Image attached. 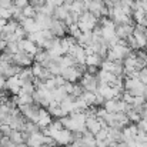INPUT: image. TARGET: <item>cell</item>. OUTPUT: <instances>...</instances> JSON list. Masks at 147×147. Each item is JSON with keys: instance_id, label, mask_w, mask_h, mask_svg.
Returning <instances> with one entry per match:
<instances>
[{"instance_id": "6da1fadb", "label": "cell", "mask_w": 147, "mask_h": 147, "mask_svg": "<svg viewBox=\"0 0 147 147\" xmlns=\"http://www.w3.org/2000/svg\"><path fill=\"white\" fill-rule=\"evenodd\" d=\"M60 120H61L63 127L67 129L71 133H84V131H87V129H86V121H87L86 113H73V114H69V116H66Z\"/></svg>"}, {"instance_id": "7a4b0ae2", "label": "cell", "mask_w": 147, "mask_h": 147, "mask_svg": "<svg viewBox=\"0 0 147 147\" xmlns=\"http://www.w3.org/2000/svg\"><path fill=\"white\" fill-rule=\"evenodd\" d=\"M124 92L130 93L131 96H144L146 93V84L136 76H126L124 79Z\"/></svg>"}, {"instance_id": "3957f363", "label": "cell", "mask_w": 147, "mask_h": 147, "mask_svg": "<svg viewBox=\"0 0 147 147\" xmlns=\"http://www.w3.org/2000/svg\"><path fill=\"white\" fill-rule=\"evenodd\" d=\"M98 23H100L98 17H96L94 14H92L90 11H84V13L80 14L79 27H80L82 33H92L98 26Z\"/></svg>"}, {"instance_id": "277c9868", "label": "cell", "mask_w": 147, "mask_h": 147, "mask_svg": "<svg viewBox=\"0 0 147 147\" xmlns=\"http://www.w3.org/2000/svg\"><path fill=\"white\" fill-rule=\"evenodd\" d=\"M86 73V67L84 66H79V64H74L71 67H67L61 71V76L63 79L67 82V83H76L77 80H82L83 74Z\"/></svg>"}, {"instance_id": "5b68a950", "label": "cell", "mask_w": 147, "mask_h": 147, "mask_svg": "<svg viewBox=\"0 0 147 147\" xmlns=\"http://www.w3.org/2000/svg\"><path fill=\"white\" fill-rule=\"evenodd\" d=\"M80 84L83 87L84 92H90V93H97V89L100 86V82L97 79V74H90V73H84Z\"/></svg>"}, {"instance_id": "8992f818", "label": "cell", "mask_w": 147, "mask_h": 147, "mask_svg": "<svg viewBox=\"0 0 147 147\" xmlns=\"http://www.w3.org/2000/svg\"><path fill=\"white\" fill-rule=\"evenodd\" d=\"M24 123H26V119H24V116L20 113L19 109L11 110V113H10L7 121H6V124H9V126L11 127V130H22V127L24 126Z\"/></svg>"}, {"instance_id": "52a82bcc", "label": "cell", "mask_w": 147, "mask_h": 147, "mask_svg": "<svg viewBox=\"0 0 147 147\" xmlns=\"http://www.w3.org/2000/svg\"><path fill=\"white\" fill-rule=\"evenodd\" d=\"M133 37L137 43L139 50L147 49V27L142 24H134V32H133Z\"/></svg>"}, {"instance_id": "ba28073f", "label": "cell", "mask_w": 147, "mask_h": 147, "mask_svg": "<svg viewBox=\"0 0 147 147\" xmlns=\"http://www.w3.org/2000/svg\"><path fill=\"white\" fill-rule=\"evenodd\" d=\"M34 61V57L24 53V51H17L13 57H11V63L22 67V69H26V67H30Z\"/></svg>"}, {"instance_id": "9c48e42d", "label": "cell", "mask_w": 147, "mask_h": 147, "mask_svg": "<svg viewBox=\"0 0 147 147\" xmlns=\"http://www.w3.org/2000/svg\"><path fill=\"white\" fill-rule=\"evenodd\" d=\"M51 139L57 143V146H69V144L73 143V133L69 131L67 129H63L60 131H56L51 136Z\"/></svg>"}, {"instance_id": "30bf717a", "label": "cell", "mask_w": 147, "mask_h": 147, "mask_svg": "<svg viewBox=\"0 0 147 147\" xmlns=\"http://www.w3.org/2000/svg\"><path fill=\"white\" fill-rule=\"evenodd\" d=\"M101 69L120 77V76H124V67H123V63H117V61H110V60H104L101 63Z\"/></svg>"}, {"instance_id": "8fae6325", "label": "cell", "mask_w": 147, "mask_h": 147, "mask_svg": "<svg viewBox=\"0 0 147 147\" xmlns=\"http://www.w3.org/2000/svg\"><path fill=\"white\" fill-rule=\"evenodd\" d=\"M20 71H22V67H19V66H16L13 63H4L3 61V64L0 67V74L3 77H6V79L16 77V76H19Z\"/></svg>"}, {"instance_id": "7c38bea8", "label": "cell", "mask_w": 147, "mask_h": 147, "mask_svg": "<svg viewBox=\"0 0 147 147\" xmlns=\"http://www.w3.org/2000/svg\"><path fill=\"white\" fill-rule=\"evenodd\" d=\"M50 32H51L53 37L63 39V37H66V33H67V26L64 24V22H60V20L53 19V23H51V26H50Z\"/></svg>"}, {"instance_id": "4fadbf2b", "label": "cell", "mask_w": 147, "mask_h": 147, "mask_svg": "<svg viewBox=\"0 0 147 147\" xmlns=\"http://www.w3.org/2000/svg\"><path fill=\"white\" fill-rule=\"evenodd\" d=\"M134 32V24H116V34L120 40H127Z\"/></svg>"}, {"instance_id": "5bb4252c", "label": "cell", "mask_w": 147, "mask_h": 147, "mask_svg": "<svg viewBox=\"0 0 147 147\" xmlns=\"http://www.w3.org/2000/svg\"><path fill=\"white\" fill-rule=\"evenodd\" d=\"M22 86H23V83H22V80L19 79V76L10 77V79H7V82H6V90H7L10 94H13V96H17V94L22 92Z\"/></svg>"}, {"instance_id": "9a60e30c", "label": "cell", "mask_w": 147, "mask_h": 147, "mask_svg": "<svg viewBox=\"0 0 147 147\" xmlns=\"http://www.w3.org/2000/svg\"><path fill=\"white\" fill-rule=\"evenodd\" d=\"M19 50L20 51H24V53H27V54H30V56L34 57L37 54V51L40 50V47L36 43L30 42L29 39H23V40L19 42Z\"/></svg>"}, {"instance_id": "2e32d148", "label": "cell", "mask_w": 147, "mask_h": 147, "mask_svg": "<svg viewBox=\"0 0 147 147\" xmlns=\"http://www.w3.org/2000/svg\"><path fill=\"white\" fill-rule=\"evenodd\" d=\"M32 70H33L34 77H36L37 80H40V82H46V80H49V79H51V77H53L49 69L43 67L42 64H37V63H36V64L32 67Z\"/></svg>"}, {"instance_id": "e0dca14e", "label": "cell", "mask_w": 147, "mask_h": 147, "mask_svg": "<svg viewBox=\"0 0 147 147\" xmlns=\"http://www.w3.org/2000/svg\"><path fill=\"white\" fill-rule=\"evenodd\" d=\"M137 133H139V127H137V124L130 123L127 127H124V129H123V143H126V144H127L129 142L136 140Z\"/></svg>"}, {"instance_id": "ac0fdd59", "label": "cell", "mask_w": 147, "mask_h": 147, "mask_svg": "<svg viewBox=\"0 0 147 147\" xmlns=\"http://www.w3.org/2000/svg\"><path fill=\"white\" fill-rule=\"evenodd\" d=\"M51 123H53V117H51V114L47 111V109H43V107H42V109H40V116H39L37 126H39L40 129L46 130Z\"/></svg>"}, {"instance_id": "d6986e66", "label": "cell", "mask_w": 147, "mask_h": 147, "mask_svg": "<svg viewBox=\"0 0 147 147\" xmlns=\"http://www.w3.org/2000/svg\"><path fill=\"white\" fill-rule=\"evenodd\" d=\"M86 129L87 131H90L92 134H97L98 131L103 129V124L100 121L98 117H87V121H86Z\"/></svg>"}, {"instance_id": "ffe728a7", "label": "cell", "mask_w": 147, "mask_h": 147, "mask_svg": "<svg viewBox=\"0 0 147 147\" xmlns=\"http://www.w3.org/2000/svg\"><path fill=\"white\" fill-rule=\"evenodd\" d=\"M20 26L24 29V32H26L27 34L36 33V32H42L40 27H39V24H37V22H36L34 19H23V20L20 22Z\"/></svg>"}, {"instance_id": "44dd1931", "label": "cell", "mask_w": 147, "mask_h": 147, "mask_svg": "<svg viewBox=\"0 0 147 147\" xmlns=\"http://www.w3.org/2000/svg\"><path fill=\"white\" fill-rule=\"evenodd\" d=\"M19 26H20V23L19 22H16V20H13V19H10L7 23H6V26H4V29H3V33H1V39H6L7 36H11V34H14V32L19 29Z\"/></svg>"}, {"instance_id": "7402d4cb", "label": "cell", "mask_w": 147, "mask_h": 147, "mask_svg": "<svg viewBox=\"0 0 147 147\" xmlns=\"http://www.w3.org/2000/svg\"><path fill=\"white\" fill-rule=\"evenodd\" d=\"M47 111H49L50 114H51V117H56V119H63V117H66L67 114H66V111L63 110V107L60 106V103H51L49 107H47Z\"/></svg>"}, {"instance_id": "603a6c76", "label": "cell", "mask_w": 147, "mask_h": 147, "mask_svg": "<svg viewBox=\"0 0 147 147\" xmlns=\"http://www.w3.org/2000/svg\"><path fill=\"white\" fill-rule=\"evenodd\" d=\"M27 134L26 133H23V131H20V130H11V133H10V136H9V139L11 140V143H14V144H23V143H26L27 142Z\"/></svg>"}, {"instance_id": "cb8c5ba5", "label": "cell", "mask_w": 147, "mask_h": 147, "mask_svg": "<svg viewBox=\"0 0 147 147\" xmlns=\"http://www.w3.org/2000/svg\"><path fill=\"white\" fill-rule=\"evenodd\" d=\"M116 77H117V76H114V74H111V73H109V71H106V70H103V69H100L97 71L98 82L103 83V84H111V83L116 80Z\"/></svg>"}, {"instance_id": "d4e9b609", "label": "cell", "mask_w": 147, "mask_h": 147, "mask_svg": "<svg viewBox=\"0 0 147 147\" xmlns=\"http://www.w3.org/2000/svg\"><path fill=\"white\" fill-rule=\"evenodd\" d=\"M19 79L22 80V83H33L34 82V74H33V70L32 67H26V69H22V71L19 73Z\"/></svg>"}, {"instance_id": "484cf974", "label": "cell", "mask_w": 147, "mask_h": 147, "mask_svg": "<svg viewBox=\"0 0 147 147\" xmlns=\"http://www.w3.org/2000/svg\"><path fill=\"white\" fill-rule=\"evenodd\" d=\"M70 14V10L63 4V6H59V7H56V10H54V14H53V19H56V20H60V22H64L66 19H67V16Z\"/></svg>"}, {"instance_id": "4316f807", "label": "cell", "mask_w": 147, "mask_h": 147, "mask_svg": "<svg viewBox=\"0 0 147 147\" xmlns=\"http://www.w3.org/2000/svg\"><path fill=\"white\" fill-rule=\"evenodd\" d=\"M104 60L98 56V54H87V59H86V66L89 67H101V63Z\"/></svg>"}, {"instance_id": "83f0119b", "label": "cell", "mask_w": 147, "mask_h": 147, "mask_svg": "<svg viewBox=\"0 0 147 147\" xmlns=\"http://www.w3.org/2000/svg\"><path fill=\"white\" fill-rule=\"evenodd\" d=\"M20 131H23V133H26L27 136H30V134H33V133H37V131H40V127H39L36 123L26 120V123H24V126L22 127V130H20Z\"/></svg>"}, {"instance_id": "f1b7e54d", "label": "cell", "mask_w": 147, "mask_h": 147, "mask_svg": "<svg viewBox=\"0 0 147 147\" xmlns=\"http://www.w3.org/2000/svg\"><path fill=\"white\" fill-rule=\"evenodd\" d=\"M67 97H69V94H67V92H66L64 86L57 87V89H54V90H53V98H54V101H56V103H61L63 100H66Z\"/></svg>"}, {"instance_id": "f546056e", "label": "cell", "mask_w": 147, "mask_h": 147, "mask_svg": "<svg viewBox=\"0 0 147 147\" xmlns=\"http://www.w3.org/2000/svg\"><path fill=\"white\" fill-rule=\"evenodd\" d=\"M71 11L77 13V14H82V13L87 11L86 1H83V0H71Z\"/></svg>"}, {"instance_id": "4dcf8cb0", "label": "cell", "mask_w": 147, "mask_h": 147, "mask_svg": "<svg viewBox=\"0 0 147 147\" xmlns=\"http://www.w3.org/2000/svg\"><path fill=\"white\" fill-rule=\"evenodd\" d=\"M77 43L83 47H87L93 45V32L92 33H82V36L77 39Z\"/></svg>"}, {"instance_id": "1f68e13d", "label": "cell", "mask_w": 147, "mask_h": 147, "mask_svg": "<svg viewBox=\"0 0 147 147\" xmlns=\"http://www.w3.org/2000/svg\"><path fill=\"white\" fill-rule=\"evenodd\" d=\"M82 142L89 147H96V136L92 134L90 131H84L82 134Z\"/></svg>"}, {"instance_id": "d6a6232c", "label": "cell", "mask_w": 147, "mask_h": 147, "mask_svg": "<svg viewBox=\"0 0 147 147\" xmlns=\"http://www.w3.org/2000/svg\"><path fill=\"white\" fill-rule=\"evenodd\" d=\"M146 11L142 9V7H139V9H136L134 11H133V20L136 22V24H142L143 22H144V19H146Z\"/></svg>"}, {"instance_id": "836d02e7", "label": "cell", "mask_w": 147, "mask_h": 147, "mask_svg": "<svg viewBox=\"0 0 147 147\" xmlns=\"http://www.w3.org/2000/svg\"><path fill=\"white\" fill-rule=\"evenodd\" d=\"M126 114H127L130 123H133V124H137V123L143 119V117H142V113H139V111H136V110H133V109H130Z\"/></svg>"}, {"instance_id": "e575fe53", "label": "cell", "mask_w": 147, "mask_h": 147, "mask_svg": "<svg viewBox=\"0 0 147 147\" xmlns=\"http://www.w3.org/2000/svg\"><path fill=\"white\" fill-rule=\"evenodd\" d=\"M23 16H24V19H34L37 16V10L29 4L26 9H23Z\"/></svg>"}, {"instance_id": "d590c367", "label": "cell", "mask_w": 147, "mask_h": 147, "mask_svg": "<svg viewBox=\"0 0 147 147\" xmlns=\"http://www.w3.org/2000/svg\"><path fill=\"white\" fill-rule=\"evenodd\" d=\"M17 51H20V50H19V43H14V42H9V43H7V47L4 50V53H7V54H10V56H14Z\"/></svg>"}, {"instance_id": "8d00e7d4", "label": "cell", "mask_w": 147, "mask_h": 147, "mask_svg": "<svg viewBox=\"0 0 147 147\" xmlns=\"http://www.w3.org/2000/svg\"><path fill=\"white\" fill-rule=\"evenodd\" d=\"M0 133H1V136L9 137L10 133H11V127H10L9 124H1V126H0Z\"/></svg>"}, {"instance_id": "74e56055", "label": "cell", "mask_w": 147, "mask_h": 147, "mask_svg": "<svg viewBox=\"0 0 147 147\" xmlns=\"http://www.w3.org/2000/svg\"><path fill=\"white\" fill-rule=\"evenodd\" d=\"M14 6L19 7V9H26L29 4H30V0H13Z\"/></svg>"}, {"instance_id": "f35d334b", "label": "cell", "mask_w": 147, "mask_h": 147, "mask_svg": "<svg viewBox=\"0 0 147 147\" xmlns=\"http://www.w3.org/2000/svg\"><path fill=\"white\" fill-rule=\"evenodd\" d=\"M0 19L10 20V19H11V11H10V10H7V9H3V7H0Z\"/></svg>"}, {"instance_id": "ab89813d", "label": "cell", "mask_w": 147, "mask_h": 147, "mask_svg": "<svg viewBox=\"0 0 147 147\" xmlns=\"http://www.w3.org/2000/svg\"><path fill=\"white\" fill-rule=\"evenodd\" d=\"M137 77H139V79H140V80H142V82L147 86V67L142 69V70L137 73Z\"/></svg>"}, {"instance_id": "60d3db41", "label": "cell", "mask_w": 147, "mask_h": 147, "mask_svg": "<svg viewBox=\"0 0 147 147\" xmlns=\"http://www.w3.org/2000/svg\"><path fill=\"white\" fill-rule=\"evenodd\" d=\"M137 127H139V130H140V131L147 133V119H142V120L137 123Z\"/></svg>"}, {"instance_id": "b9f144b4", "label": "cell", "mask_w": 147, "mask_h": 147, "mask_svg": "<svg viewBox=\"0 0 147 147\" xmlns=\"http://www.w3.org/2000/svg\"><path fill=\"white\" fill-rule=\"evenodd\" d=\"M7 40H4V39H1L0 37V51H4L6 50V47H7Z\"/></svg>"}, {"instance_id": "7bdbcfd3", "label": "cell", "mask_w": 147, "mask_h": 147, "mask_svg": "<svg viewBox=\"0 0 147 147\" xmlns=\"http://www.w3.org/2000/svg\"><path fill=\"white\" fill-rule=\"evenodd\" d=\"M6 82H7V79H6V77H3V76L0 74V90L6 89Z\"/></svg>"}, {"instance_id": "ee69618b", "label": "cell", "mask_w": 147, "mask_h": 147, "mask_svg": "<svg viewBox=\"0 0 147 147\" xmlns=\"http://www.w3.org/2000/svg\"><path fill=\"white\" fill-rule=\"evenodd\" d=\"M142 117L147 119V100H146V103H144V106H143V110H142Z\"/></svg>"}, {"instance_id": "f6af8a7d", "label": "cell", "mask_w": 147, "mask_h": 147, "mask_svg": "<svg viewBox=\"0 0 147 147\" xmlns=\"http://www.w3.org/2000/svg\"><path fill=\"white\" fill-rule=\"evenodd\" d=\"M139 3H140V7L147 13V0H142V1H139Z\"/></svg>"}, {"instance_id": "bcb514c9", "label": "cell", "mask_w": 147, "mask_h": 147, "mask_svg": "<svg viewBox=\"0 0 147 147\" xmlns=\"http://www.w3.org/2000/svg\"><path fill=\"white\" fill-rule=\"evenodd\" d=\"M114 147H129L126 143H117V144H114Z\"/></svg>"}, {"instance_id": "7dc6e473", "label": "cell", "mask_w": 147, "mask_h": 147, "mask_svg": "<svg viewBox=\"0 0 147 147\" xmlns=\"http://www.w3.org/2000/svg\"><path fill=\"white\" fill-rule=\"evenodd\" d=\"M4 101V97H3V93H1V90H0V104Z\"/></svg>"}, {"instance_id": "c3c4849f", "label": "cell", "mask_w": 147, "mask_h": 147, "mask_svg": "<svg viewBox=\"0 0 147 147\" xmlns=\"http://www.w3.org/2000/svg\"><path fill=\"white\" fill-rule=\"evenodd\" d=\"M45 1H46L47 4H54V1H56V0H45Z\"/></svg>"}, {"instance_id": "681fc988", "label": "cell", "mask_w": 147, "mask_h": 147, "mask_svg": "<svg viewBox=\"0 0 147 147\" xmlns=\"http://www.w3.org/2000/svg\"><path fill=\"white\" fill-rule=\"evenodd\" d=\"M144 97L147 98V86H146V93H144Z\"/></svg>"}, {"instance_id": "f907efd6", "label": "cell", "mask_w": 147, "mask_h": 147, "mask_svg": "<svg viewBox=\"0 0 147 147\" xmlns=\"http://www.w3.org/2000/svg\"><path fill=\"white\" fill-rule=\"evenodd\" d=\"M40 147H50V146H47V144H45V146H40Z\"/></svg>"}, {"instance_id": "816d5d0a", "label": "cell", "mask_w": 147, "mask_h": 147, "mask_svg": "<svg viewBox=\"0 0 147 147\" xmlns=\"http://www.w3.org/2000/svg\"><path fill=\"white\" fill-rule=\"evenodd\" d=\"M96 1H104V0H96Z\"/></svg>"}, {"instance_id": "f5cc1de1", "label": "cell", "mask_w": 147, "mask_h": 147, "mask_svg": "<svg viewBox=\"0 0 147 147\" xmlns=\"http://www.w3.org/2000/svg\"><path fill=\"white\" fill-rule=\"evenodd\" d=\"M1 137H3V136H1V133H0V139H1Z\"/></svg>"}, {"instance_id": "db71d44e", "label": "cell", "mask_w": 147, "mask_h": 147, "mask_svg": "<svg viewBox=\"0 0 147 147\" xmlns=\"http://www.w3.org/2000/svg\"><path fill=\"white\" fill-rule=\"evenodd\" d=\"M83 1H89V0H83Z\"/></svg>"}, {"instance_id": "11a10c76", "label": "cell", "mask_w": 147, "mask_h": 147, "mask_svg": "<svg viewBox=\"0 0 147 147\" xmlns=\"http://www.w3.org/2000/svg\"><path fill=\"white\" fill-rule=\"evenodd\" d=\"M56 147H60V146H56Z\"/></svg>"}]
</instances>
